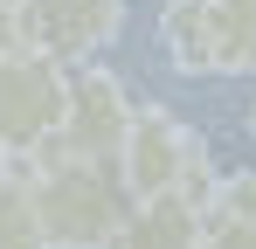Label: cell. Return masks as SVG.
Wrapping results in <instances>:
<instances>
[{
    "mask_svg": "<svg viewBox=\"0 0 256 249\" xmlns=\"http://www.w3.org/2000/svg\"><path fill=\"white\" fill-rule=\"evenodd\" d=\"M28 173H35V208H42L48 249H104L138 201L118 173V160L42 152V160H28Z\"/></svg>",
    "mask_w": 256,
    "mask_h": 249,
    "instance_id": "1",
    "label": "cell"
},
{
    "mask_svg": "<svg viewBox=\"0 0 256 249\" xmlns=\"http://www.w3.org/2000/svg\"><path fill=\"white\" fill-rule=\"evenodd\" d=\"M118 173H125V187L138 201L146 194H194L201 208L214 201V180H222L208 166V146L194 138V124L180 118V111H166V104H138L132 111Z\"/></svg>",
    "mask_w": 256,
    "mask_h": 249,
    "instance_id": "2",
    "label": "cell"
},
{
    "mask_svg": "<svg viewBox=\"0 0 256 249\" xmlns=\"http://www.w3.org/2000/svg\"><path fill=\"white\" fill-rule=\"evenodd\" d=\"M160 42L180 76H256V0H166Z\"/></svg>",
    "mask_w": 256,
    "mask_h": 249,
    "instance_id": "3",
    "label": "cell"
},
{
    "mask_svg": "<svg viewBox=\"0 0 256 249\" xmlns=\"http://www.w3.org/2000/svg\"><path fill=\"white\" fill-rule=\"evenodd\" d=\"M62 104H70V62L21 42L0 62V160H42L62 132Z\"/></svg>",
    "mask_w": 256,
    "mask_h": 249,
    "instance_id": "4",
    "label": "cell"
},
{
    "mask_svg": "<svg viewBox=\"0 0 256 249\" xmlns=\"http://www.w3.org/2000/svg\"><path fill=\"white\" fill-rule=\"evenodd\" d=\"M132 90L97 62H70V104H62V132L48 152H70V160H118L132 132Z\"/></svg>",
    "mask_w": 256,
    "mask_h": 249,
    "instance_id": "5",
    "label": "cell"
},
{
    "mask_svg": "<svg viewBox=\"0 0 256 249\" xmlns=\"http://www.w3.org/2000/svg\"><path fill=\"white\" fill-rule=\"evenodd\" d=\"M21 35L56 62H97V48H111L125 28V0H21Z\"/></svg>",
    "mask_w": 256,
    "mask_h": 249,
    "instance_id": "6",
    "label": "cell"
},
{
    "mask_svg": "<svg viewBox=\"0 0 256 249\" xmlns=\"http://www.w3.org/2000/svg\"><path fill=\"white\" fill-rule=\"evenodd\" d=\"M201 228H208V208L194 194H146L132 201V214L104 249H201Z\"/></svg>",
    "mask_w": 256,
    "mask_h": 249,
    "instance_id": "7",
    "label": "cell"
},
{
    "mask_svg": "<svg viewBox=\"0 0 256 249\" xmlns=\"http://www.w3.org/2000/svg\"><path fill=\"white\" fill-rule=\"evenodd\" d=\"M201 249H256V166H250V173H222V180H214Z\"/></svg>",
    "mask_w": 256,
    "mask_h": 249,
    "instance_id": "8",
    "label": "cell"
},
{
    "mask_svg": "<svg viewBox=\"0 0 256 249\" xmlns=\"http://www.w3.org/2000/svg\"><path fill=\"white\" fill-rule=\"evenodd\" d=\"M0 249H48L28 160H0Z\"/></svg>",
    "mask_w": 256,
    "mask_h": 249,
    "instance_id": "9",
    "label": "cell"
},
{
    "mask_svg": "<svg viewBox=\"0 0 256 249\" xmlns=\"http://www.w3.org/2000/svg\"><path fill=\"white\" fill-rule=\"evenodd\" d=\"M21 42H28V35H21V14H14V7H0V62H7Z\"/></svg>",
    "mask_w": 256,
    "mask_h": 249,
    "instance_id": "10",
    "label": "cell"
},
{
    "mask_svg": "<svg viewBox=\"0 0 256 249\" xmlns=\"http://www.w3.org/2000/svg\"><path fill=\"white\" fill-rule=\"evenodd\" d=\"M250 132H256V104H250Z\"/></svg>",
    "mask_w": 256,
    "mask_h": 249,
    "instance_id": "11",
    "label": "cell"
},
{
    "mask_svg": "<svg viewBox=\"0 0 256 249\" xmlns=\"http://www.w3.org/2000/svg\"><path fill=\"white\" fill-rule=\"evenodd\" d=\"M0 7H21V0H0Z\"/></svg>",
    "mask_w": 256,
    "mask_h": 249,
    "instance_id": "12",
    "label": "cell"
},
{
    "mask_svg": "<svg viewBox=\"0 0 256 249\" xmlns=\"http://www.w3.org/2000/svg\"><path fill=\"white\" fill-rule=\"evenodd\" d=\"M160 7H166V0H160Z\"/></svg>",
    "mask_w": 256,
    "mask_h": 249,
    "instance_id": "13",
    "label": "cell"
}]
</instances>
